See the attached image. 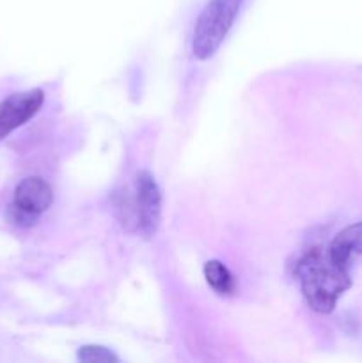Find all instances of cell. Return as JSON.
I'll list each match as a JSON object with an SVG mask.
<instances>
[{
  "label": "cell",
  "mask_w": 362,
  "mask_h": 363,
  "mask_svg": "<svg viewBox=\"0 0 362 363\" xmlns=\"http://www.w3.org/2000/svg\"><path fill=\"white\" fill-rule=\"evenodd\" d=\"M52 188L41 177H27L14 190V202L9 218L18 225H32L43 211L52 204Z\"/></svg>",
  "instance_id": "3957f363"
},
{
  "label": "cell",
  "mask_w": 362,
  "mask_h": 363,
  "mask_svg": "<svg viewBox=\"0 0 362 363\" xmlns=\"http://www.w3.org/2000/svg\"><path fill=\"white\" fill-rule=\"evenodd\" d=\"M45 101V94L39 89H32L27 92H16L0 103V140L23 126L32 119Z\"/></svg>",
  "instance_id": "277c9868"
},
{
  "label": "cell",
  "mask_w": 362,
  "mask_h": 363,
  "mask_svg": "<svg viewBox=\"0 0 362 363\" xmlns=\"http://www.w3.org/2000/svg\"><path fill=\"white\" fill-rule=\"evenodd\" d=\"M204 277L206 282L212 286L215 293L222 294V296H229L236 291V282L234 277L231 275L229 269L222 264L220 261H208L204 264Z\"/></svg>",
  "instance_id": "8992f818"
},
{
  "label": "cell",
  "mask_w": 362,
  "mask_h": 363,
  "mask_svg": "<svg viewBox=\"0 0 362 363\" xmlns=\"http://www.w3.org/2000/svg\"><path fill=\"white\" fill-rule=\"evenodd\" d=\"M243 0H209L195 21L192 50L199 60H206L219 50L233 27Z\"/></svg>",
  "instance_id": "7a4b0ae2"
},
{
  "label": "cell",
  "mask_w": 362,
  "mask_h": 363,
  "mask_svg": "<svg viewBox=\"0 0 362 363\" xmlns=\"http://www.w3.org/2000/svg\"><path fill=\"white\" fill-rule=\"evenodd\" d=\"M78 360L84 363H116L119 357L103 346H84L78 350Z\"/></svg>",
  "instance_id": "52a82bcc"
},
{
  "label": "cell",
  "mask_w": 362,
  "mask_h": 363,
  "mask_svg": "<svg viewBox=\"0 0 362 363\" xmlns=\"http://www.w3.org/2000/svg\"><path fill=\"white\" fill-rule=\"evenodd\" d=\"M302 293L316 312L327 314L337 298L350 286L348 262L332 254L329 247H312L297 264Z\"/></svg>",
  "instance_id": "6da1fadb"
},
{
  "label": "cell",
  "mask_w": 362,
  "mask_h": 363,
  "mask_svg": "<svg viewBox=\"0 0 362 363\" xmlns=\"http://www.w3.org/2000/svg\"><path fill=\"white\" fill-rule=\"evenodd\" d=\"M137 215L142 233L146 236L155 234L162 215V195L155 177L146 170L137 176Z\"/></svg>",
  "instance_id": "5b68a950"
}]
</instances>
